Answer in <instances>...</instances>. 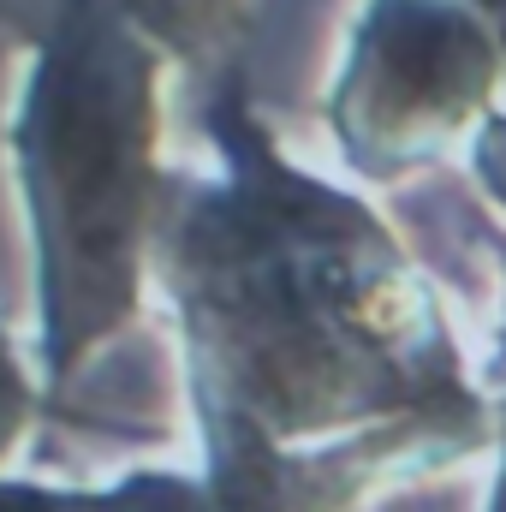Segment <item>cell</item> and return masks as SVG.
Returning a JSON list of instances; mask_svg holds the SVG:
<instances>
[{"label": "cell", "mask_w": 506, "mask_h": 512, "mask_svg": "<svg viewBox=\"0 0 506 512\" xmlns=\"http://www.w3.org/2000/svg\"><path fill=\"white\" fill-rule=\"evenodd\" d=\"M477 12L483 6L471 0L370 6L334 96L340 143L364 173H405L483 114L501 78L506 36Z\"/></svg>", "instance_id": "3957f363"}, {"label": "cell", "mask_w": 506, "mask_h": 512, "mask_svg": "<svg viewBox=\"0 0 506 512\" xmlns=\"http://www.w3.org/2000/svg\"><path fill=\"white\" fill-rule=\"evenodd\" d=\"M209 126L227 179L191 197L167 245L209 465L358 423L477 435L435 304L376 215L292 173L239 84L215 96Z\"/></svg>", "instance_id": "6da1fadb"}, {"label": "cell", "mask_w": 506, "mask_h": 512, "mask_svg": "<svg viewBox=\"0 0 506 512\" xmlns=\"http://www.w3.org/2000/svg\"><path fill=\"white\" fill-rule=\"evenodd\" d=\"M471 6H483V18H495V12L506 18V0H471Z\"/></svg>", "instance_id": "8992f818"}, {"label": "cell", "mask_w": 506, "mask_h": 512, "mask_svg": "<svg viewBox=\"0 0 506 512\" xmlns=\"http://www.w3.org/2000/svg\"><path fill=\"white\" fill-rule=\"evenodd\" d=\"M24 417H30V387H24L18 364H12V352H6V334H0V453L18 441Z\"/></svg>", "instance_id": "5b68a950"}, {"label": "cell", "mask_w": 506, "mask_h": 512, "mask_svg": "<svg viewBox=\"0 0 506 512\" xmlns=\"http://www.w3.org/2000/svg\"><path fill=\"white\" fill-rule=\"evenodd\" d=\"M161 48L114 0H60L18 114V167L42 251L48 370L66 376L137 298L155 191Z\"/></svg>", "instance_id": "7a4b0ae2"}, {"label": "cell", "mask_w": 506, "mask_h": 512, "mask_svg": "<svg viewBox=\"0 0 506 512\" xmlns=\"http://www.w3.org/2000/svg\"><path fill=\"white\" fill-rule=\"evenodd\" d=\"M114 6L173 60H215L239 18V0H114Z\"/></svg>", "instance_id": "277c9868"}]
</instances>
